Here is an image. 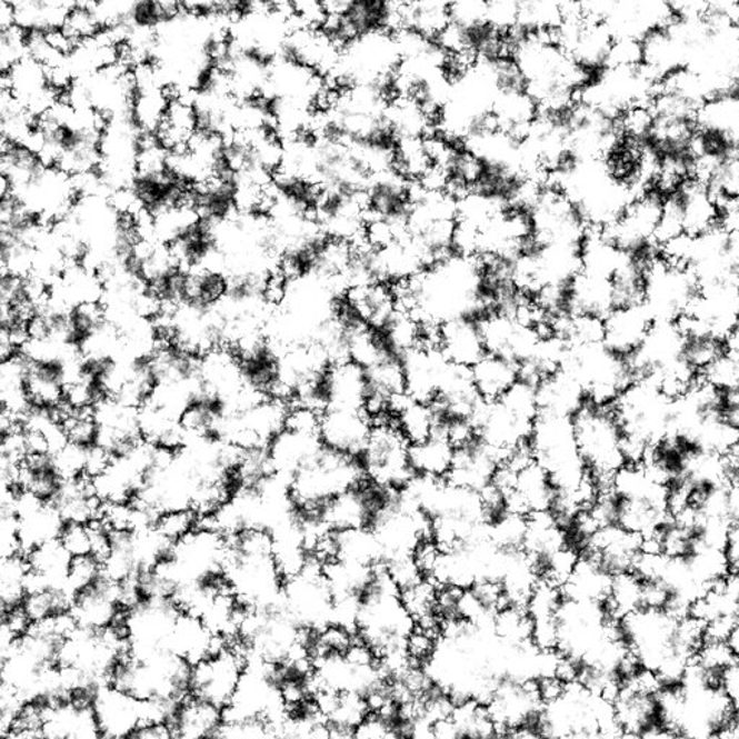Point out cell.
Masks as SVG:
<instances>
[{
	"label": "cell",
	"instance_id": "4316f807",
	"mask_svg": "<svg viewBox=\"0 0 739 739\" xmlns=\"http://www.w3.org/2000/svg\"><path fill=\"white\" fill-rule=\"evenodd\" d=\"M27 396L36 408L50 409L64 400V377L57 363H37L31 360L27 377Z\"/></svg>",
	"mask_w": 739,
	"mask_h": 739
},
{
	"label": "cell",
	"instance_id": "3957f363",
	"mask_svg": "<svg viewBox=\"0 0 739 739\" xmlns=\"http://www.w3.org/2000/svg\"><path fill=\"white\" fill-rule=\"evenodd\" d=\"M367 482L360 458L323 448L317 460L299 470L291 482V499L298 513L320 516L328 501Z\"/></svg>",
	"mask_w": 739,
	"mask_h": 739
},
{
	"label": "cell",
	"instance_id": "7dc6e473",
	"mask_svg": "<svg viewBox=\"0 0 739 739\" xmlns=\"http://www.w3.org/2000/svg\"><path fill=\"white\" fill-rule=\"evenodd\" d=\"M538 685L540 699H542L545 707L559 702L567 692V685L560 682L555 676L538 679Z\"/></svg>",
	"mask_w": 739,
	"mask_h": 739
},
{
	"label": "cell",
	"instance_id": "9c48e42d",
	"mask_svg": "<svg viewBox=\"0 0 739 739\" xmlns=\"http://www.w3.org/2000/svg\"><path fill=\"white\" fill-rule=\"evenodd\" d=\"M665 197L650 191L632 201L615 224L600 230L603 238L627 253L642 256L656 251Z\"/></svg>",
	"mask_w": 739,
	"mask_h": 739
},
{
	"label": "cell",
	"instance_id": "f907efd6",
	"mask_svg": "<svg viewBox=\"0 0 739 739\" xmlns=\"http://www.w3.org/2000/svg\"><path fill=\"white\" fill-rule=\"evenodd\" d=\"M17 23V11H14L13 2L2 0L0 2V31L8 29Z\"/></svg>",
	"mask_w": 739,
	"mask_h": 739
},
{
	"label": "cell",
	"instance_id": "f6af8a7d",
	"mask_svg": "<svg viewBox=\"0 0 739 739\" xmlns=\"http://www.w3.org/2000/svg\"><path fill=\"white\" fill-rule=\"evenodd\" d=\"M289 282L283 278L277 268L269 270L268 282L264 284L262 299L269 308H278L282 306L287 299Z\"/></svg>",
	"mask_w": 739,
	"mask_h": 739
},
{
	"label": "cell",
	"instance_id": "8d00e7d4",
	"mask_svg": "<svg viewBox=\"0 0 739 739\" xmlns=\"http://www.w3.org/2000/svg\"><path fill=\"white\" fill-rule=\"evenodd\" d=\"M101 572H103V567L91 555L71 558L66 587L76 596L77 592L93 586L101 577Z\"/></svg>",
	"mask_w": 739,
	"mask_h": 739
},
{
	"label": "cell",
	"instance_id": "b9f144b4",
	"mask_svg": "<svg viewBox=\"0 0 739 739\" xmlns=\"http://www.w3.org/2000/svg\"><path fill=\"white\" fill-rule=\"evenodd\" d=\"M438 641L428 632L415 628L406 639V651H408L409 659L412 660L413 665L423 666L425 668L437 653Z\"/></svg>",
	"mask_w": 739,
	"mask_h": 739
},
{
	"label": "cell",
	"instance_id": "f546056e",
	"mask_svg": "<svg viewBox=\"0 0 739 739\" xmlns=\"http://www.w3.org/2000/svg\"><path fill=\"white\" fill-rule=\"evenodd\" d=\"M728 352L727 341L711 336L686 338L682 360L698 375L717 363Z\"/></svg>",
	"mask_w": 739,
	"mask_h": 739
},
{
	"label": "cell",
	"instance_id": "6da1fadb",
	"mask_svg": "<svg viewBox=\"0 0 739 739\" xmlns=\"http://www.w3.org/2000/svg\"><path fill=\"white\" fill-rule=\"evenodd\" d=\"M528 446L535 461L548 472L557 492L572 495L591 478L579 452L573 419L540 413Z\"/></svg>",
	"mask_w": 739,
	"mask_h": 739
},
{
	"label": "cell",
	"instance_id": "c3c4849f",
	"mask_svg": "<svg viewBox=\"0 0 739 739\" xmlns=\"http://www.w3.org/2000/svg\"><path fill=\"white\" fill-rule=\"evenodd\" d=\"M723 553H726L728 560L729 571L739 573V521H733L729 526Z\"/></svg>",
	"mask_w": 739,
	"mask_h": 739
},
{
	"label": "cell",
	"instance_id": "f1b7e54d",
	"mask_svg": "<svg viewBox=\"0 0 739 739\" xmlns=\"http://www.w3.org/2000/svg\"><path fill=\"white\" fill-rule=\"evenodd\" d=\"M492 86L501 98L509 96L530 94V79L528 72L517 58L505 57L499 60L487 62Z\"/></svg>",
	"mask_w": 739,
	"mask_h": 739
},
{
	"label": "cell",
	"instance_id": "cb8c5ba5",
	"mask_svg": "<svg viewBox=\"0 0 739 739\" xmlns=\"http://www.w3.org/2000/svg\"><path fill=\"white\" fill-rule=\"evenodd\" d=\"M571 543L573 542L569 529L552 510L529 516L523 550L531 557L542 560Z\"/></svg>",
	"mask_w": 739,
	"mask_h": 739
},
{
	"label": "cell",
	"instance_id": "1f68e13d",
	"mask_svg": "<svg viewBox=\"0 0 739 739\" xmlns=\"http://www.w3.org/2000/svg\"><path fill=\"white\" fill-rule=\"evenodd\" d=\"M500 402L517 418L529 425H535L539 418L540 408L538 389L529 380L520 379L502 398Z\"/></svg>",
	"mask_w": 739,
	"mask_h": 739
},
{
	"label": "cell",
	"instance_id": "603a6c76",
	"mask_svg": "<svg viewBox=\"0 0 739 739\" xmlns=\"http://www.w3.org/2000/svg\"><path fill=\"white\" fill-rule=\"evenodd\" d=\"M457 448L438 431L431 438L410 446V467L413 475L447 480L456 462Z\"/></svg>",
	"mask_w": 739,
	"mask_h": 739
},
{
	"label": "cell",
	"instance_id": "ee69618b",
	"mask_svg": "<svg viewBox=\"0 0 739 739\" xmlns=\"http://www.w3.org/2000/svg\"><path fill=\"white\" fill-rule=\"evenodd\" d=\"M116 457L109 449L96 446L87 448L84 475L91 478H99L112 468Z\"/></svg>",
	"mask_w": 739,
	"mask_h": 739
},
{
	"label": "cell",
	"instance_id": "60d3db41",
	"mask_svg": "<svg viewBox=\"0 0 739 739\" xmlns=\"http://www.w3.org/2000/svg\"><path fill=\"white\" fill-rule=\"evenodd\" d=\"M58 542L61 543L71 558L90 555L91 536L89 525L64 523L60 536H58Z\"/></svg>",
	"mask_w": 739,
	"mask_h": 739
},
{
	"label": "cell",
	"instance_id": "e575fe53",
	"mask_svg": "<svg viewBox=\"0 0 739 739\" xmlns=\"http://www.w3.org/2000/svg\"><path fill=\"white\" fill-rule=\"evenodd\" d=\"M62 429L72 446L90 448L98 443L100 425L94 409L76 410Z\"/></svg>",
	"mask_w": 739,
	"mask_h": 739
},
{
	"label": "cell",
	"instance_id": "e0dca14e",
	"mask_svg": "<svg viewBox=\"0 0 739 739\" xmlns=\"http://www.w3.org/2000/svg\"><path fill=\"white\" fill-rule=\"evenodd\" d=\"M540 413L571 418L588 405L586 390L569 371L560 369L536 385Z\"/></svg>",
	"mask_w": 739,
	"mask_h": 739
},
{
	"label": "cell",
	"instance_id": "816d5d0a",
	"mask_svg": "<svg viewBox=\"0 0 739 739\" xmlns=\"http://www.w3.org/2000/svg\"><path fill=\"white\" fill-rule=\"evenodd\" d=\"M728 645L731 647L732 653L736 656V659L739 663V621L737 622V626L733 627L731 635L728 637Z\"/></svg>",
	"mask_w": 739,
	"mask_h": 739
},
{
	"label": "cell",
	"instance_id": "8fae6325",
	"mask_svg": "<svg viewBox=\"0 0 739 739\" xmlns=\"http://www.w3.org/2000/svg\"><path fill=\"white\" fill-rule=\"evenodd\" d=\"M406 393L423 403L437 402L449 361L438 344H425L408 352L402 359Z\"/></svg>",
	"mask_w": 739,
	"mask_h": 739
},
{
	"label": "cell",
	"instance_id": "d6a6232c",
	"mask_svg": "<svg viewBox=\"0 0 739 739\" xmlns=\"http://www.w3.org/2000/svg\"><path fill=\"white\" fill-rule=\"evenodd\" d=\"M197 515L188 509H172L162 511L154 520L153 529L162 539L171 543H180L188 536L194 533Z\"/></svg>",
	"mask_w": 739,
	"mask_h": 739
},
{
	"label": "cell",
	"instance_id": "7bdbcfd3",
	"mask_svg": "<svg viewBox=\"0 0 739 739\" xmlns=\"http://www.w3.org/2000/svg\"><path fill=\"white\" fill-rule=\"evenodd\" d=\"M531 645L538 651H557L560 645V630L558 618H543L533 621Z\"/></svg>",
	"mask_w": 739,
	"mask_h": 739
},
{
	"label": "cell",
	"instance_id": "52a82bcc",
	"mask_svg": "<svg viewBox=\"0 0 739 739\" xmlns=\"http://www.w3.org/2000/svg\"><path fill=\"white\" fill-rule=\"evenodd\" d=\"M370 528L383 549L385 562L415 557L420 546L431 539V517L400 505L393 492L383 495Z\"/></svg>",
	"mask_w": 739,
	"mask_h": 739
},
{
	"label": "cell",
	"instance_id": "5b68a950",
	"mask_svg": "<svg viewBox=\"0 0 739 739\" xmlns=\"http://www.w3.org/2000/svg\"><path fill=\"white\" fill-rule=\"evenodd\" d=\"M699 293L697 278L686 266L653 251L645 258L642 307L655 322H679Z\"/></svg>",
	"mask_w": 739,
	"mask_h": 739
},
{
	"label": "cell",
	"instance_id": "7c38bea8",
	"mask_svg": "<svg viewBox=\"0 0 739 739\" xmlns=\"http://www.w3.org/2000/svg\"><path fill=\"white\" fill-rule=\"evenodd\" d=\"M373 427L375 420L366 410L330 408L322 415L320 439L323 448L360 458Z\"/></svg>",
	"mask_w": 739,
	"mask_h": 739
},
{
	"label": "cell",
	"instance_id": "681fc988",
	"mask_svg": "<svg viewBox=\"0 0 739 739\" xmlns=\"http://www.w3.org/2000/svg\"><path fill=\"white\" fill-rule=\"evenodd\" d=\"M29 340L43 342L51 340L52 326L51 317L48 313H38L27 323Z\"/></svg>",
	"mask_w": 739,
	"mask_h": 739
},
{
	"label": "cell",
	"instance_id": "83f0119b",
	"mask_svg": "<svg viewBox=\"0 0 739 739\" xmlns=\"http://www.w3.org/2000/svg\"><path fill=\"white\" fill-rule=\"evenodd\" d=\"M529 516L517 513L513 510H501L492 517L487 538L501 550H523L526 535H528Z\"/></svg>",
	"mask_w": 739,
	"mask_h": 739
},
{
	"label": "cell",
	"instance_id": "bcb514c9",
	"mask_svg": "<svg viewBox=\"0 0 739 739\" xmlns=\"http://www.w3.org/2000/svg\"><path fill=\"white\" fill-rule=\"evenodd\" d=\"M344 659L352 669L371 668L377 663L375 650L359 635H356V639L344 655Z\"/></svg>",
	"mask_w": 739,
	"mask_h": 739
},
{
	"label": "cell",
	"instance_id": "7402d4cb",
	"mask_svg": "<svg viewBox=\"0 0 739 739\" xmlns=\"http://www.w3.org/2000/svg\"><path fill=\"white\" fill-rule=\"evenodd\" d=\"M471 376L480 398L497 402L521 379V371L513 360L487 352L471 367Z\"/></svg>",
	"mask_w": 739,
	"mask_h": 739
},
{
	"label": "cell",
	"instance_id": "ffe728a7",
	"mask_svg": "<svg viewBox=\"0 0 739 739\" xmlns=\"http://www.w3.org/2000/svg\"><path fill=\"white\" fill-rule=\"evenodd\" d=\"M500 461L480 442L458 449L456 462L447 480L466 489L482 491L495 481Z\"/></svg>",
	"mask_w": 739,
	"mask_h": 739
},
{
	"label": "cell",
	"instance_id": "44dd1931",
	"mask_svg": "<svg viewBox=\"0 0 739 739\" xmlns=\"http://www.w3.org/2000/svg\"><path fill=\"white\" fill-rule=\"evenodd\" d=\"M612 575L600 560L581 553V559L571 577L565 582V600L578 602L606 603L610 596Z\"/></svg>",
	"mask_w": 739,
	"mask_h": 739
},
{
	"label": "cell",
	"instance_id": "d590c367",
	"mask_svg": "<svg viewBox=\"0 0 739 739\" xmlns=\"http://www.w3.org/2000/svg\"><path fill=\"white\" fill-rule=\"evenodd\" d=\"M369 717L370 711L363 695L354 692V690H346V692H341L340 705H338L337 711L332 715L330 722L356 729Z\"/></svg>",
	"mask_w": 739,
	"mask_h": 739
},
{
	"label": "cell",
	"instance_id": "30bf717a",
	"mask_svg": "<svg viewBox=\"0 0 739 739\" xmlns=\"http://www.w3.org/2000/svg\"><path fill=\"white\" fill-rule=\"evenodd\" d=\"M471 423L477 441L495 453L500 463L517 449L528 446L533 429V425L517 418L500 400L487 402L482 399L472 413Z\"/></svg>",
	"mask_w": 739,
	"mask_h": 739
},
{
	"label": "cell",
	"instance_id": "277c9868",
	"mask_svg": "<svg viewBox=\"0 0 739 739\" xmlns=\"http://www.w3.org/2000/svg\"><path fill=\"white\" fill-rule=\"evenodd\" d=\"M579 452L602 490L611 489L612 478L626 466L622 431L611 406L588 403L573 418Z\"/></svg>",
	"mask_w": 739,
	"mask_h": 739
},
{
	"label": "cell",
	"instance_id": "d4e9b609",
	"mask_svg": "<svg viewBox=\"0 0 739 739\" xmlns=\"http://www.w3.org/2000/svg\"><path fill=\"white\" fill-rule=\"evenodd\" d=\"M393 420L412 446L437 433L441 429L443 417L437 405L418 402L409 396L395 413Z\"/></svg>",
	"mask_w": 739,
	"mask_h": 739
},
{
	"label": "cell",
	"instance_id": "74e56055",
	"mask_svg": "<svg viewBox=\"0 0 739 739\" xmlns=\"http://www.w3.org/2000/svg\"><path fill=\"white\" fill-rule=\"evenodd\" d=\"M322 415L308 406L292 405L284 422V431L306 437H320Z\"/></svg>",
	"mask_w": 739,
	"mask_h": 739
},
{
	"label": "cell",
	"instance_id": "5bb4252c",
	"mask_svg": "<svg viewBox=\"0 0 739 739\" xmlns=\"http://www.w3.org/2000/svg\"><path fill=\"white\" fill-rule=\"evenodd\" d=\"M322 390L328 409L366 410L370 399L369 376L363 367L341 361L328 369Z\"/></svg>",
	"mask_w": 739,
	"mask_h": 739
},
{
	"label": "cell",
	"instance_id": "9a60e30c",
	"mask_svg": "<svg viewBox=\"0 0 739 739\" xmlns=\"http://www.w3.org/2000/svg\"><path fill=\"white\" fill-rule=\"evenodd\" d=\"M653 323L642 306L616 308L603 320V344L626 359L640 349Z\"/></svg>",
	"mask_w": 739,
	"mask_h": 739
},
{
	"label": "cell",
	"instance_id": "4fadbf2b",
	"mask_svg": "<svg viewBox=\"0 0 739 739\" xmlns=\"http://www.w3.org/2000/svg\"><path fill=\"white\" fill-rule=\"evenodd\" d=\"M383 495L371 487L361 486L359 489L342 492L322 507L321 520L332 531L367 528L375 519Z\"/></svg>",
	"mask_w": 739,
	"mask_h": 739
},
{
	"label": "cell",
	"instance_id": "2e32d148",
	"mask_svg": "<svg viewBox=\"0 0 739 739\" xmlns=\"http://www.w3.org/2000/svg\"><path fill=\"white\" fill-rule=\"evenodd\" d=\"M342 297H344L351 316L377 331L385 330V327L398 312V302L388 283L351 287Z\"/></svg>",
	"mask_w": 739,
	"mask_h": 739
},
{
	"label": "cell",
	"instance_id": "ba28073f",
	"mask_svg": "<svg viewBox=\"0 0 739 739\" xmlns=\"http://www.w3.org/2000/svg\"><path fill=\"white\" fill-rule=\"evenodd\" d=\"M583 11L600 19L615 41L642 42L651 32L668 26L675 12L671 3L657 0L582 3Z\"/></svg>",
	"mask_w": 739,
	"mask_h": 739
},
{
	"label": "cell",
	"instance_id": "ab89813d",
	"mask_svg": "<svg viewBox=\"0 0 739 739\" xmlns=\"http://www.w3.org/2000/svg\"><path fill=\"white\" fill-rule=\"evenodd\" d=\"M383 567L386 572L389 573V577L393 579V582L400 589V592L405 591V589L417 586L422 579L427 578L423 572L420 571L415 557L390 559L388 562L383 563Z\"/></svg>",
	"mask_w": 739,
	"mask_h": 739
},
{
	"label": "cell",
	"instance_id": "836d02e7",
	"mask_svg": "<svg viewBox=\"0 0 739 739\" xmlns=\"http://www.w3.org/2000/svg\"><path fill=\"white\" fill-rule=\"evenodd\" d=\"M579 559H581V550L577 545L565 546V548L540 560L542 579L562 589L565 582L571 577L573 569L577 568Z\"/></svg>",
	"mask_w": 739,
	"mask_h": 739
},
{
	"label": "cell",
	"instance_id": "ac0fdd59",
	"mask_svg": "<svg viewBox=\"0 0 739 739\" xmlns=\"http://www.w3.org/2000/svg\"><path fill=\"white\" fill-rule=\"evenodd\" d=\"M438 347L449 363L471 369L487 354L477 320L462 318L443 323L439 330Z\"/></svg>",
	"mask_w": 739,
	"mask_h": 739
},
{
	"label": "cell",
	"instance_id": "4dcf8cb0",
	"mask_svg": "<svg viewBox=\"0 0 739 739\" xmlns=\"http://www.w3.org/2000/svg\"><path fill=\"white\" fill-rule=\"evenodd\" d=\"M438 593L439 587L429 578H425L417 586L402 591L403 606L413 618L415 625L425 618L439 616Z\"/></svg>",
	"mask_w": 739,
	"mask_h": 739
},
{
	"label": "cell",
	"instance_id": "7a4b0ae2",
	"mask_svg": "<svg viewBox=\"0 0 739 739\" xmlns=\"http://www.w3.org/2000/svg\"><path fill=\"white\" fill-rule=\"evenodd\" d=\"M661 256L686 266L699 287L739 280V236L721 224L689 238L682 236L661 246Z\"/></svg>",
	"mask_w": 739,
	"mask_h": 739
},
{
	"label": "cell",
	"instance_id": "d6986e66",
	"mask_svg": "<svg viewBox=\"0 0 739 739\" xmlns=\"http://www.w3.org/2000/svg\"><path fill=\"white\" fill-rule=\"evenodd\" d=\"M700 134L719 147L739 144V91L708 100L698 113Z\"/></svg>",
	"mask_w": 739,
	"mask_h": 739
},
{
	"label": "cell",
	"instance_id": "f35d334b",
	"mask_svg": "<svg viewBox=\"0 0 739 739\" xmlns=\"http://www.w3.org/2000/svg\"><path fill=\"white\" fill-rule=\"evenodd\" d=\"M87 448L69 443L54 456V470L62 481L76 480L84 475Z\"/></svg>",
	"mask_w": 739,
	"mask_h": 739
},
{
	"label": "cell",
	"instance_id": "484cf974",
	"mask_svg": "<svg viewBox=\"0 0 739 739\" xmlns=\"http://www.w3.org/2000/svg\"><path fill=\"white\" fill-rule=\"evenodd\" d=\"M336 540L337 559L371 568H379L385 563L383 549L370 526L336 531Z\"/></svg>",
	"mask_w": 739,
	"mask_h": 739
},
{
	"label": "cell",
	"instance_id": "8992f818",
	"mask_svg": "<svg viewBox=\"0 0 739 739\" xmlns=\"http://www.w3.org/2000/svg\"><path fill=\"white\" fill-rule=\"evenodd\" d=\"M360 462L367 482L381 495L402 489L413 476L410 442L393 419L376 420Z\"/></svg>",
	"mask_w": 739,
	"mask_h": 739
}]
</instances>
